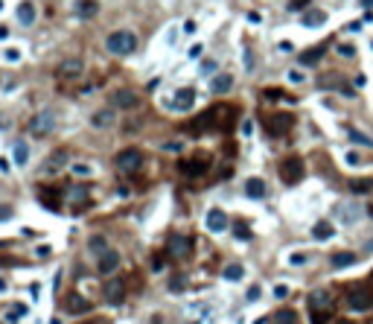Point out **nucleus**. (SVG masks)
<instances>
[{"mask_svg":"<svg viewBox=\"0 0 373 324\" xmlns=\"http://www.w3.org/2000/svg\"><path fill=\"white\" fill-rule=\"evenodd\" d=\"M134 47H137V35L131 29H117L105 38V50L111 56H128V53H134Z\"/></svg>","mask_w":373,"mask_h":324,"instance_id":"f257e3e1","label":"nucleus"},{"mask_svg":"<svg viewBox=\"0 0 373 324\" xmlns=\"http://www.w3.org/2000/svg\"><path fill=\"white\" fill-rule=\"evenodd\" d=\"M347 307L353 313H364V310H370L373 307V292L370 286H364V283H353L347 289Z\"/></svg>","mask_w":373,"mask_h":324,"instance_id":"f03ea898","label":"nucleus"},{"mask_svg":"<svg viewBox=\"0 0 373 324\" xmlns=\"http://www.w3.org/2000/svg\"><path fill=\"white\" fill-rule=\"evenodd\" d=\"M303 173H306V170H303V161L297 155H289V158L280 161V178H283L286 184H297L303 178Z\"/></svg>","mask_w":373,"mask_h":324,"instance_id":"7ed1b4c3","label":"nucleus"},{"mask_svg":"<svg viewBox=\"0 0 373 324\" xmlns=\"http://www.w3.org/2000/svg\"><path fill=\"white\" fill-rule=\"evenodd\" d=\"M53 126H56V114H53V111H38V114L32 117V120H29V135H32V138H47V135H50V132H53Z\"/></svg>","mask_w":373,"mask_h":324,"instance_id":"20e7f679","label":"nucleus"},{"mask_svg":"<svg viewBox=\"0 0 373 324\" xmlns=\"http://www.w3.org/2000/svg\"><path fill=\"white\" fill-rule=\"evenodd\" d=\"M210 117H213V128H221V132H228L233 126V120H236V105H213L210 108Z\"/></svg>","mask_w":373,"mask_h":324,"instance_id":"39448f33","label":"nucleus"},{"mask_svg":"<svg viewBox=\"0 0 373 324\" xmlns=\"http://www.w3.org/2000/svg\"><path fill=\"white\" fill-rule=\"evenodd\" d=\"M291 126H294V117L291 114H271V117H266V132L271 135V138H283L286 132H291Z\"/></svg>","mask_w":373,"mask_h":324,"instance_id":"423d86ee","label":"nucleus"},{"mask_svg":"<svg viewBox=\"0 0 373 324\" xmlns=\"http://www.w3.org/2000/svg\"><path fill=\"white\" fill-rule=\"evenodd\" d=\"M111 105L120 111H134V108H140V93L131 91V88H120V91L111 93Z\"/></svg>","mask_w":373,"mask_h":324,"instance_id":"0eeeda50","label":"nucleus"},{"mask_svg":"<svg viewBox=\"0 0 373 324\" xmlns=\"http://www.w3.org/2000/svg\"><path fill=\"white\" fill-rule=\"evenodd\" d=\"M117 170H123V173H134L140 170V164H143V152L140 149H123L117 155Z\"/></svg>","mask_w":373,"mask_h":324,"instance_id":"6e6552de","label":"nucleus"},{"mask_svg":"<svg viewBox=\"0 0 373 324\" xmlns=\"http://www.w3.org/2000/svg\"><path fill=\"white\" fill-rule=\"evenodd\" d=\"M82 70H85V61H82V58H64V61L58 64L56 76L58 79H79Z\"/></svg>","mask_w":373,"mask_h":324,"instance_id":"1a4fd4ad","label":"nucleus"},{"mask_svg":"<svg viewBox=\"0 0 373 324\" xmlns=\"http://www.w3.org/2000/svg\"><path fill=\"white\" fill-rule=\"evenodd\" d=\"M207 231H213V234H221L225 228H228V213L221 208H210L207 210Z\"/></svg>","mask_w":373,"mask_h":324,"instance_id":"9d476101","label":"nucleus"},{"mask_svg":"<svg viewBox=\"0 0 373 324\" xmlns=\"http://www.w3.org/2000/svg\"><path fill=\"white\" fill-rule=\"evenodd\" d=\"M102 292H105V301L108 304H123L126 301V283H123V280H108Z\"/></svg>","mask_w":373,"mask_h":324,"instance_id":"9b49d317","label":"nucleus"},{"mask_svg":"<svg viewBox=\"0 0 373 324\" xmlns=\"http://www.w3.org/2000/svg\"><path fill=\"white\" fill-rule=\"evenodd\" d=\"M207 167H210V158L201 152V155L190 158V161H181V173H186V175H201Z\"/></svg>","mask_w":373,"mask_h":324,"instance_id":"f8f14e48","label":"nucleus"},{"mask_svg":"<svg viewBox=\"0 0 373 324\" xmlns=\"http://www.w3.org/2000/svg\"><path fill=\"white\" fill-rule=\"evenodd\" d=\"M96 269H99V275H114L117 269H120V254H117L114 248H108V251H105V254L99 257Z\"/></svg>","mask_w":373,"mask_h":324,"instance_id":"ddd939ff","label":"nucleus"},{"mask_svg":"<svg viewBox=\"0 0 373 324\" xmlns=\"http://www.w3.org/2000/svg\"><path fill=\"white\" fill-rule=\"evenodd\" d=\"M309 307H312V310H332V292L315 289L312 295H309Z\"/></svg>","mask_w":373,"mask_h":324,"instance_id":"4468645a","label":"nucleus"},{"mask_svg":"<svg viewBox=\"0 0 373 324\" xmlns=\"http://www.w3.org/2000/svg\"><path fill=\"white\" fill-rule=\"evenodd\" d=\"M64 307H67L73 315H82V313H88V310H91V304L85 301L79 292H70L67 298H64Z\"/></svg>","mask_w":373,"mask_h":324,"instance_id":"2eb2a0df","label":"nucleus"},{"mask_svg":"<svg viewBox=\"0 0 373 324\" xmlns=\"http://www.w3.org/2000/svg\"><path fill=\"white\" fill-rule=\"evenodd\" d=\"M193 103H196V91H193V88H181V91L175 93L172 111H186Z\"/></svg>","mask_w":373,"mask_h":324,"instance_id":"dca6fc26","label":"nucleus"},{"mask_svg":"<svg viewBox=\"0 0 373 324\" xmlns=\"http://www.w3.org/2000/svg\"><path fill=\"white\" fill-rule=\"evenodd\" d=\"M166 248H169V254H172L175 260H184V257L190 254V240H186V237H172Z\"/></svg>","mask_w":373,"mask_h":324,"instance_id":"f3484780","label":"nucleus"},{"mask_svg":"<svg viewBox=\"0 0 373 324\" xmlns=\"http://www.w3.org/2000/svg\"><path fill=\"white\" fill-rule=\"evenodd\" d=\"M114 120H117V108H102V111H96V114L91 117L93 128H108Z\"/></svg>","mask_w":373,"mask_h":324,"instance_id":"a211bd4d","label":"nucleus"},{"mask_svg":"<svg viewBox=\"0 0 373 324\" xmlns=\"http://www.w3.org/2000/svg\"><path fill=\"white\" fill-rule=\"evenodd\" d=\"M231 88H233V76H231V73H219L216 79L210 82V91H213V93H228Z\"/></svg>","mask_w":373,"mask_h":324,"instance_id":"6ab92c4d","label":"nucleus"},{"mask_svg":"<svg viewBox=\"0 0 373 324\" xmlns=\"http://www.w3.org/2000/svg\"><path fill=\"white\" fill-rule=\"evenodd\" d=\"M245 193L251 199H263L266 196V181H263V178H248V181H245Z\"/></svg>","mask_w":373,"mask_h":324,"instance_id":"aec40b11","label":"nucleus"},{"mask_svg":"<svg viewBox=\"0 0 373 324\" xmlns=\"http://www.w3.org/2000/svg\"><path fill=\"white\" fill-rule=\"evenodd\" d=\"M18 21H21L23 26H29V23L35 21V3H29V0H23L21 6H18Z\"/></svg>","mask_w":373,"mask_h":324,"instance_id":"412c9836","label":"nucleus"},{"mask_svg":"<svg viewBox=\"0 0 373 324\" xmlns=\"http://www.w3.org/2000/svg\"><path fill=\"white\" fill-rule=\"evenodd\" d=\"M356 263V254L353 251H335L332 254V266L335 269H347V266H353Z\"/></svg>","mask_w":373,"mask_h":324,"instance_id":"4be33fe9","label":"nucleus"},{"mask_svg":"<svg viewBox=\"0 0 373 324\" xmlns=\"http://www.w3.org/2000/svg\"><path fill=\"white\" fill-rule=\"evenodd\" d=\"M64 161H67V152L58 149V152H53V155H50V161L44 164V170H47V173H56V170H58V167H61Z\"/></svg>","mask_w":373,"mask_h":324,"instance_id":"5701e85b","label":"nucleus"},{"mask_svg":"<svg viewBox=\"0 0 373 324\" xmlns=\"http://www.w3.org/2000/svg\"><path fill=\"white\" fill-rule=\"evenodd\" d=\"M335 234V228L329 225V222H315V228H312V237L315 240H329Z\"/></svg>","mask_w":373,"mask_h":324,"instance_id":"b1692460","label":"nucleus"},{"mask_svg":"<svg viewBox=\"0 0 373 324\" xmlns=\"http://www.w3.org/2000/svg\"><path fill=\"white\" fill-rule=\"evenodd\" d=\"M324 50H326V44H321V47H312V50H306V53L301 56V64H306V68H309V64H315L318 58L324 56Z\"/></svg>","mask_w":373,"mask_h":324,"instance_id":"393cba45","label":"nucleus"},{"mask_svg":"<svg viewBox=\"0 0 373 324\" xmlns=\"http://www.w3.org/2000/svg\"><path fill=\"white\" fill-rule=\"evenodd\" d=\"M274 324H301V318H297L294 310H277L274 313Z\"/></svg>","mask_w":373,"mask_h":324,"instance_id":"a878e982","label":"nucleus"},{"mask_svg":"<svg viewBox=\"0 0 373 324\" xmlns=\"http://www.w3.org/2000/svg\"><path fill=\"white\" fill-rule=\"evenodd\" d=\"M76 12H79V18H93V15H96V3H93V0H79V3H76Z\"/></svg>","mask_w":373,"mask_h":324,"instance_id":"bb28decb","label":"nucleus"},{"mask_svg":"<svg viewBox=\"0 0 373 324\" xmlns=\"http://www.w3.org/2000/svg\"><path fill=\"white\" fill-rule=\"evenodd\" d=\"M221 275H225V280H242L245 269L239 266V263H228V266H225V272H221Z\"/></svg>","mask_w":373,"mask_h":324,"instance_id":"cd10ccee","label":"nucleus"},{"mask_svg":"<svg viewBox=\"0 0 373 324\" xmlns=\"http://www.w3.org/2000/svg\"><path fill=\"white\" fill-rule=\"evenodd\" d=\"M70 202H73L76 208H85V205H88V190H85V187H76V190H70Z\"/></svg>","mask_w":373,"mask_h":324,"instance_id":"c85d7f7f","label":"nucleus"},{"mask_svg":"<svg viewBox=\"0 0 373 324\" xmlns=\"http://www.w3.org/2000/svg\"><path fill=\"white\" fill-rule=\"evenodd\" d=\"M88 248H91L96 257H102L105 251H108V243H105V237H91V243H88Z\"/></svg>","mask_w":373,"mask_h":324,"instance_id":"c756f323","label":"nucleus"},{"mask_svg":"<svg viewBox=\"0 0 373 324\" xmlns=\"http://www.w3.org/2000/svg\"><path fill=\"white\" fill-rule=\"evenodd\" d=\"M321 23H326V15H324V12H306L303 26H321Z\"/></svg>","mask_w":373,"mask_h":324,"instance_id":"7c9ffc66","label":"nucleus"},{"mask_svg":"<svg viewBox=\"0 0 373 324\" xmlns=\"http://www.w3.org/2000/svg\"><path fill=\"white\" fill-rule=\"evenodd\" d=\"M350 190H353V193H367V190H373V181L370 178H353V181H350Z\"/></svg>","mask_w":373,"mask_h":324,"instance_id":"2f4dec72","label":"nucleus"},{"mask_svg":"<svg viewBox=\"0 0 373 324\" xmlns=\"http://www.w3.org/2000/svg\"><path fill=\"white\" fill-rule=\"evenodd\" d=\"M29 161V149H26V143H15V164H26Z\"/></svg>","mask_w":373,"mask_h":324,"instance_id":"473e14b6","label":"nucleus"},{"mask_svg":"<svg viewBox=\"0 0 373 324\" xmlns=\"http://www.w3.org/2000/svg\"><path fill=\"white\" fill-rule=\"evenodd\" d=\"M184 286H186L184 275H172V278H169V292H184Z\"/></svg>","mask_w":373,"mask_h":324,"instance_id":"72a5a7b5","label":"nucleus"},{"mask_svg":"<svg viewBox=\"0 0 373 324\" xmlns=\"http://www.w3.org/2000/svg\"><path fill=\"white\" fill-rule=\"evenodd\" d=\"M332 318V310H312V324H326Z\"/></svg>","mask_w":373,"mask_h":324,"instance_id":"f704fd0d","label":"nucleus"},{"mask_svg":"<svg viewBox=\"0 0 373 324\" xmlns=\"http://www.w3.org/2000/svg\"><path fill=\"white\" fill-rule=\"evenodd\" d=\"M70 173L79 175V178H85V175L93 173V167H91V164H73V167H70Z\"/></svg>","mask_w":373,"mask_h":324,"instance_id":"c9c22d12","label":"nucleus"},{"mask_svg":"<svg viewBox=\"0 0 373 324\" xmlns=\"http://www.w3.org/2000/svg\"><path fill=\"white\" fill-rule=\"evenodd\" d=\"M350 138L356 140V143H361V146H373V138L361 135V132H356V128H350Z\"/></svg>","mask_w":373,"mask_h":324,"instance_id":"e433bc0d","label":"nucleus"},{"mask_svg":"<svg viewBox=\"0 0 373 324\" xmlns=\"http://www.w3.org/2000/svg\"><path fill=\"white\" fill-rule=\"evenodd\" d=\"M233 234H236L239 240H248V237H251V231H248V225H245V222H236V225H233Z\"/></svg>","mask_w":373,"mask_h":324,"instance_id":"4c0bfd02","label":"nucleus"},{"mask_svg":"<svg viewBox=\"0 0 373 324\" xmlns=\"http://www.w3.org/2000/svg\"><path fill=\"white\" fill-rule=\"evenodd\" d=\"M12 313H9V318L12 321H15V318H21V315H26V307H23V304H15V307H9Z\"/></svg>","mask_w":373,"mask_h":324,"instance_id":"58836bf2","label":"nucleus"},{"mask_svg":"<svg viewBox=\"0 0 373 324\" xmlns=\"http://www.w3.org/2000/svg\"><path fill=\"white\" fill-rule=\"evenodd\" d=\"M289 263H291V266H303V263H306V254H301V251H297V254L289 257Z\"/></svg>","mask_w":373,"mask_h":324,"instance_id":"ea45409f","label":"nucleus"},{"mask_svg":"<svg viewBox=\"0 0 373 324\" xmlns=\"http://www.w3.org/2000/svg\"><path fill=\"white\" fill-rule=\"evenodd\" d=\"M274 295H277V298H286V295H289V286H286V283H277V286H274Z\"/></svg>","mask_w":373,"mask_h":324,"instance_id":"a19ab883","label":"nucleus"},{"mask_svg":"<svg viewBox=\"0 0 373 324\" xmlns=\"http://www.w3.org/2000/svg\"><path fill=\"white\" fill-rule=\"evenodd\" d=\"M338 53H341V56H344V58H350V56H353V53H356V50H353V47H350V44H338Z\"/></svg>","mask_w":373,"mask_h":324,"instance_id":"79ce46f5","label":"nucleus"},{"mask_svg":"<svg viewBox=\"0 0 373 324\" xmlns=\"http://www.w3.org/2000/svg\"><path fill=\"white\" fill-rule=\"evenodd\" d=\"M309 3H312V0H291V3H289V9H306Z\"/></svg>","mask_w":373,"mask_h":324,"instance_id":"37998d69","label":"nucleus"},{"mask_svg":"<svg viewBox=\"0 0 373 324\" xmlns=\"http://www.w3.org/2000/svg\"><path fill=\"white\" fill-rule=\"evenodd\" d=\"M163 149H166V152H178V149H181V143H178V140H169V143H163Z\"/></svg>","mask_w":373,"mask_h":324,"instance_id":"c03bdc74","label":"nucleus"},{"mask_svg":"<svg viewBox=\"0 0 373 324\" xmlns=\"http://www.w3.org/2000/svg\"><path fill=\"white\" fill-rule=\"evenodd\" d=\"M289 79L291 82H303V73L301 70H289Z\"/></svg>","mask_w":373,"mask_h":324,"instance_id":"a18cd8bd","label":"nucleus"},{"mask_svg":"<svg viewBox=\"0 0 373 324\" xmlns=\"http://www.w3.org/2000/svg\"><path fill=\"white\" fill-rule=\"evenodd\" d=\"M248 298H251V301H256V298H259V286H251V289H248Z\"/></svg>","mask_w":373,"mask_h":324,"instance_id":"49530a36","label":"nucleus"},{"mask_svg":"<svg viewBox=\"0 0 373 324\" xmlns=\"http://www.w3.org/2000/svg\"><path fill=\"white\" fill-rule=\"evenodd\" d=\"M50 254V245H38V257H47Z\"/></svg>","mask_w":373,"mask_h":324,"instance_id":"de8ad7c7","label":"nucleus"},{"mask_svg":"<svg viewBox=\"0 0 373 324\" xmlns=\"http://www.w3.org/2000/svg\"><path fill=\"white\" fill-rule=\"evenodd\" d=\"M0 173H9V164L3 161V158H0Z\"/></svg>","mask_w":373,"mask_h":324,"instance_id":"09e8293b","label":"nucleus"},{"mask_svg":"<svg viewBox=\"0 0 373 324\" xmlns=\"http://www.w3.org/2000/svg\"><path fill=\"white\" fill-rule=\"evenodd\" d=\"M152 324H166V321H163L161 315H152Z\"/></svg>","mask_w":373,"mask_h":324,"instance_id":"8fccbe9b","label":"nucleus"},{"mask_svg":"<svg viewBox=\"0 0 373 324\" xmlns=\"http://www.w3.org/2000/svg\"><path fill=\"white\" fill-rule=\"evenodd\" d=\"M6 35H9V29H6V26H0V38H6Z\"/></svg>","mask_w":373,"mask_h":324,"instance_id":"3c124183","label":"nucleus"},{"mask_svg":"<svg viewBox=\"0 0 373 324\" xmlns=\"http://www.w3.org/2000/svg\"><path fill=\"white\" fill-rule=\"evenodd\" d=\"M335 324H356V321H347V318H338Z\"/></svg>","mask_w":373,"mask_h":324,"instance_id":"603ef678","label":"nucleus"},{"mask_svg":"<svg viewBox=\"0 0 373 324\" xmlns=\"http://www.w3.org/2000/svg\"><path fill=\"white\" fill-rule=\"evenodd\" d=\"M367 210H370V216H373V205H370V208H367Z\"/></svg>","mask_w":373,"mask_h":324,"instance_id":"864d4df0","label":"nucleus"}]
</instances>
